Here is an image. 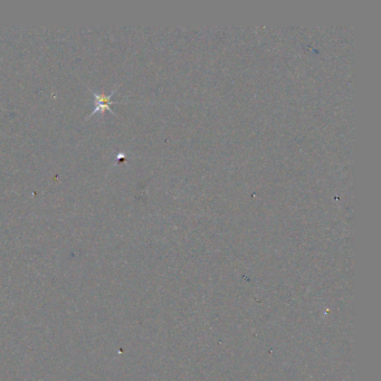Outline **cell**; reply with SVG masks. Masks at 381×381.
<instances>
[{"label": "cell", "mask_w": 381, "mask_h": 381, "mask_svg": "<svg viewBox=\"0 0 381 381\" xmlns=\"http://www.w3.org/2000/svg\"><path fill=\"white\" fill-rule=\"evenodd\" d=\"M119 89V86L114 88L112 92L110 94H103V93H96V92H93V91L89 89V92L93 94L94 96V110L88 114V117H86V119H89L92 118L94 114L96 113H101L103 116V113H104L105 111H108L110 113H112L113 116L117 117V114L113 112V110L111 108V105L112 104H120V103H123V102H117V101H112V98L113 95L116 94L118 92Z\"/></svg>", "instance_id": "cell-1"}]
</instances>
